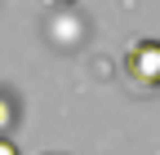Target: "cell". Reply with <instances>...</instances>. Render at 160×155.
Listing matches in <instances>:
<instances>
[{"label": "cell", "instance_id": "obj_1", "mask_svg": "<svg viewBox=\"0 0 160 155\" xmlns=\"http://www.w3.org/2000/svg\"><path fill=\"white\" fill-rule=\"evenodd\" d=\"M125 71L133 75L138 84L156 89V84H160V40H138V45H129V53H125Z\"/></svg>", "mask_w": 160, "mask_h": 155}, {"label": "cell", "instance_id": "obj_2", "mask_svg": "<svg viewBox=\"0 0 160 155\" xmlns=\"http://www.w3.org/2000/svg\"><path fill=\"white\" fill-rule=\"evenodd\" d=\"M9 124H13V106H9V98H0V138H5Z\"/></svg>", "mask_w": 160, "mask_h": 155}, {"label": "cell", "instance_id": "obj_3", "mask_svg": "<svg viewBox=\"0 0 160 155\" xmlns=\"http://www.w3.org/2000/svg\"><path fill=\"white\" fill-rule=\"evenodd\" d=\"M0 155H18V146H13L9 138H0Z\"/></svg>", "mask_w": 160, "mask_h": 155}]
</instances>
